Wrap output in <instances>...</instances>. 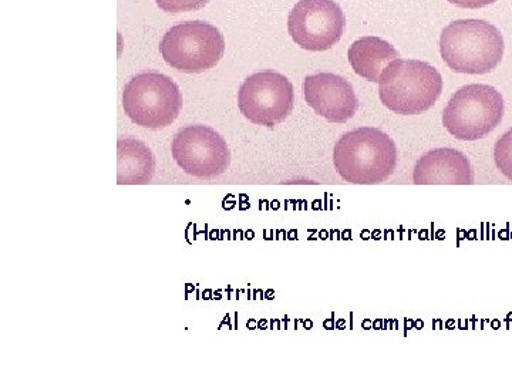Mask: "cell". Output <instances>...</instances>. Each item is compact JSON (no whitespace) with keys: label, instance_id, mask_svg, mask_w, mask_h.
<instances>
[{"label":"cell","instance_id":"6da1fadb","mask_svg":"<svg viewBox=\"0 0 512 384\" xmlns=\"http://www.w3.org/2000/svg\"><path fill=\"white\" fill-rule=\"evenodd\" d=\"M399 153L392 138L373 127H362L339 138L333 164L346 183H384L396 171Z\"/></svg>","mask_w":512,"mask_h":384},{"label":"cell","instance_id":"7a4b0ae2","mask_svg":"<svg viewBox=\"0 0 512 384\" xmlns=\"http://www.w3.org/2000/svg\"><path fill=\"white\" fill-rule=\"evenodd\" d=\"M440 53L453 72L487 74L503 60V35L485 20H456L441 32Z\"/></svg>","mask_w":512,"mask_h":384},{"label":"cell","instance_id":"3957f363","mask_svg":"<svg viewBox=\"0 0 512 384\" xmlns=\"http://www.w3.org/2000/svg\"><path fill=\"white\" fill-rule=\"evenodd\" d=\"M443 92V77L436 67L420 60H393L379 82L383 106L402 116L430 110Z\"/></svg>","mask_w":512,"mask_h":384},{"label":"cell","instance_id":"277c9868","mask_svg":"<svg viewBox=\"0 0 512 384\" xmlns=\"http://www.w3.org/2000/svg\"><path fill=\"white\" fill-rule=\"evenodd\" d=\"M504 99L488 84H468L451 96L443 113V124L451 136L463 141L487 137L500 126Z\"/></svg>","mask_w":512,"mask_h":384},{"label":"cell","instance_id":"5b68a950","mask_svg":"<svg viewBox=\"0 0 512 384\" xmlns=\"http://www.w3.org/2000/svg\"><path fill=\"white\" fill-rule=\"evenodd\" d=\"M123 109L137 126L161 130L177 119L183 109V96L165 74L140 73L124 87Z\"/></svg>","mask_w":512,"mask_h":384},{"label":"cell","instance_id":"8992f818","mask_svg":"<svg viewBox=\"0 0 512 384\" xmlns=\"http://www.w3.org/2000/svg\"><path fill=\"white\" fill-rule=\"evenodd\" d=\"M164 62L183 73H204L221 62L225 39L210 23H180L165 33L160 45Z\"/></svg>","mask_w":512,"mask_h":384},{"label":"cell","instance_id":"52a82bcc","mask_svg":"<svg viewBox=\"0 0 512 384\" xmlns=\"http://www.w3.org/2000/svg\"><path fill=\"white\" fill-rule=\"evenodd\" d=\"M295 104L292 83L284 74L265 70L251 74L238 92V107L245 119L274 128L288 119Z\"/></svg>","mask_w":512,"mask_h":384},{"label":"cell","instance_id":"ba28073f","mask_svg":"<svg viewBox=\"0 0 512 384\" xmlns=\"http://www.w3.org/2000/svg\"><path fill=\"white\" fill-rule=\"evenodd\" d=\"M171 153L181 170L201 180L220 177L231 165V151L225 138L214 128L201 124L178 131Z\"/></svg>","mask_w":512,"mask_h":384},{"label":"cell","instance_id":"9c48e42d","mask_svg":"<svg viewBox=\"0 0 512 384\" xmlns=\"http://www.w3.org/2000/svg\"><path fill=\"white\" fill-rule=\"evenodd\" d=\"M345 28V13L333 0H301L289 13V35L309 52L329 50L342 39Z\"/></svg>","mask_w":512,"mask_h":384},{"label":"cell","instance_id":"30bf717a","mask_svg":"<svg viewBox=\"0 0 512 384\" xmlns=\"http://www.w3.org/2000/svg\"><path fill=\"white\" fill-rule=\"evenodd\" d=\"M303 93L308 106L329 123H346L353 119L359 107L352 84L338 74L319 73L306 77Z\"/></svg>","mask_w":512,"mask_h":384},{"label":"cell","instance_id":"8fae6325","mask_svg":"<svg viewBox=\"0 0 512 384\" xmlns=\"http://www.w3.org/2000/svg\"><path fill=\"white\" fill-rule=\"evenodd\" d=\"M413 181L416 185H471L474 171L461 151L437 148L417 161Z\"/></svg>","mask_w":512,"mask_h":384},{"label":"cell","instance_id":"7c38bea8","mask_svg":"<svg viewBox=\"0 0 512 384\" xmlns=\"http://www.w3.org/2000/svg\"><path fill=\"white\" fill-rule=\"evenodd\" d=\"M399 57V52L390 43L375 36L356 40L348 52L355 73L372 83H379L386 67Z\"/></svg>","mask_w":512,"mask_h":384},{"label":"cell","instance_id":"4fadbf2b","mask_svg":"<svg viewBox=\"0 0 512 384\" xmlns=\"http://www.w3.org/2000/svg\"><path fill=\"white\" fill-rule=\"evenodd\" d=\"M156 171L153 153L143 141L120 138L117 143V181L120 185L148 184Z\"/></svg>","mask_w":512,"mask_h":384},{"label":"cell","instance_id":"5bb4252c","mask_svg":"<svg viewBox=\"0 0 512 384\" xmlns=\"http://www.w3.org/2000/svg\"><path fill=\"white\" fill-rule=\"evenodd\" d=\"M494 161L501 174L512 181V128L495 144Z\"/></svg>","mask_w":512,"mask_h":384},{"label":"cell","instance_id":"9a60e30c","mask_svg":"<svg viewBox=\"0 0 512 384\" xmlns=\"http://www.w3.org/2000/svg\"><path fill=\"white\" fill-rule=\"evenodd\" d=\"M210 0H156L158 8L168 13L194 12L208 5Z\"/></svg>","mask_w":512,"mask_h":384},{"label":"cell","instance_id":"2e32d148","mask_svg":"<svg viewBox=\"0 0 512 384\" xmlns=\"http://www.w3.org/2000/svg\"><path fill=\"white\" fill-rule=\"evenodd\" d=\"M448 2L453 3L458 8L481 9L485 8V6L493 5L497 0H448Z\"/></svg>","mask_w":512,"mask_h":384}]
</instances>
